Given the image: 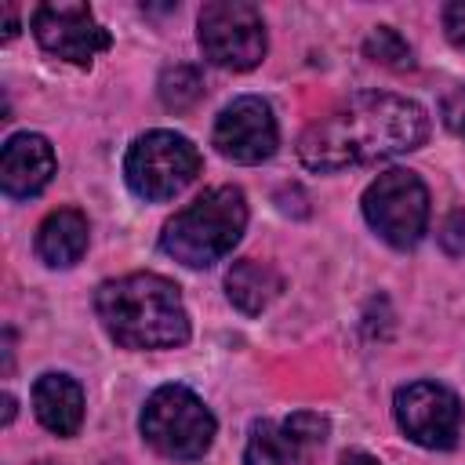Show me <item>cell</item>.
<instances>
[{
	"instance_id": "22",
	"label": "cell",
	"mask_w": 465,
	"mask_h": 465,
	"mask_svg": "<svg viewBox=\"0 0 465 465\" xmlns=\"http://www.w3.org/2000/svg\"><path fill=\"white\" fill-rule=\"evenodd\" d=\"M341 465H381V461L371 458V454H363V450H349V454L341 458Z\"/></svg>"
},
{
	"instance_id": "9",
	"label": "cell",
	"mask_w": 465,
	"mask_h": 465,
	"mask_svg": "<svg viewBox=\"0 0 465 465\" xmlns=\"http://www.w3.org/2000/svg\"><path fill=\"white\" fill-rule=\"evenodd\" d=\"M33 36L47 54L65 58L73 65H91V58L113 44L109 29L94 22L87 4H65V0H51L33 11Z\"/></svg>"
},
{
	"instance_id": "4",
	"label": "cell",
	"mask_w": 465,
	"mask_h": 465,
	"mask_svg": "<svg viewBox=\"0 0 465 465\" xmlns=\"http://www.w3.org/2000/svg\"><path fill=\"white\" fill-rule=\"evenodd\" d=\"M214 414L185 385H160L142 407L145 443L171 461H196L214 443Z\"/></svg>"
},
{
	"instance_id": "8",
	"label": "cell",
	"mask_w": 465,
	"mask_h": 465,
	"mask_svg": "<svg viewBox=\"0 0 465 465\" xmlns=\"http://www.w3.org/2000/svg\"><path fill=\"white\" fill-rule=\"evenodd\" d=\"M396 421L418 447L450 450L461 432V403L440 381H414L396 392Z\"/></svg>"
},
{
	"instance_id": "20",
	"label": "cell",
	"mask_w": 465,
	"mask_h": 465,
	"mask_svg": "<svg viewBox=\"0 0 465 465\" xmlns=\"http://www.w3.org/2000/svg\"><path fill=\"white\" fill-rule=\"evenodd\" d=\"M443 29H447L450 44L465 51V0H454L443 7Z\"/></svg>"
},
{
	"instance_id": "7",
	"label": "cell",
	"mask_w": 465,
	"mask_h": 465,
	"mask_svg": "<svg viewBox=\"0 0 465 465\" xmlns=\"http://www.w3.org/2000/svg\"><path fill=\"white\" fill-rule=\"evenodd\" d=\"M200 47L207 62L243 73L265 58V22L247 0H214L200 11Z\"/></svg>"
},
{
	"instance_id": "12",
	"label": "cell",
	"mask_w": 465,
	"mask_h": 465,
	"mask_svg": "<svg viewBox=\"0 0 465 465\" xmlns=\"http://www.w3.org/2000/svg\"><path fill=\"white\" fill-rule=\"evenodd\" d=\"M51 174H54V149L44 134L22 131V134H11L4 142L0 185L11 200H29V196L44 193Z\"/></svg>"
},
{
	"instance_id": "3",
	"label": "cell",
	"mask_w": 465,
	"mask_h": 465,
	"mask_svg": "<svg viewBox=\"0 0 465 465\" xmlns=\"http://www.w3.org/2000/svg\"><path fill=\"white\" fill-rule=\"evenodd\" d=\"M247 225V200L236 185H214L182 207L160 232L163 254L189 269H207L222 262L243 236Z\"/></svg>"
},
{
	"instance_id": "24",
	"label": "cell",
	"mask_w": 465,
	"mask_h": 465,
	"mask_svg": "<svg viewBox=\"0 0 465 465\" xmlns=\"http://www.w3.org/2000/svg\"><path fill=\"white\" fill-rule=\"evenodd\" d=\"M40 465H51V461H40Z\"/></svg>"
},
{
	"instance_id": "17",
	"label": "cell",
	"mask_w": 465,
	"mask_h": 465,
	"mask_svg": "<svg viewBox=\"0 0 465 465\" xmlns=\"http://www.w3.org/2000/svg\"><path fill=\"white\" fill-rule=\"evenodd\" d=\"M363 54H367L371 62L385 65V69H396V73H403V69L414 65V51H411V44H407L396 29H389V25H378V29L367 36Z\"/></svg>"
},
{
	"instance_id": "5",
	"label": "cell",
	"mask_w": 465,
	"mask_h": 465,
	"mask_svg": "<svg viewBox=\"0 0 465 465\" xmlns=\"http://www.w3.org/2000/svg\"><path fill=\"white\" fill-rule=\"evenodd\" d=\"M203 160L196 153V145L185 134L174 131H149L142 138H134V145L127 149L124 160V174L127 185L134 189V196L142 200H171L182 189H189L200 174Z\"/></svg>"
},
{
	"instance_id": "21",
	"label": "cell",
	"mask_w": 465,
	"mask_h": 465,
	"mask_svg": "<svg viewBox=\"0 0 465 465\" xmlns=\"http://www.w3.org/2000/svg\"><path fill=\"white\" fill-rule=\"evenodd\" d=\"M18 33V18H15V7L4 4V40H11Z\"/></svg>"
},
{
	"instance_id": "10",
	"label": "cell",
	"mask_w": 465,
	"mask_h": 465,
	"mask_svg": "<svg viewBox=\"0 0 465 465\" xmlns=\"http://www.w3.org/2000/svg\"><path fill=\"white\" fill-rule=\"evenodd\" d=\"M214 149L232 163H262L276 153L280 131L265 98L240 94L214 120Z\"/></svg>"
},
{
	"instance_id": "1",
	"label": "cell",
	"mask_w": 465,
	"mask_h": 465,
	"mask_svg": "<svg viewBox=\"0 0 465 465\" xmlns=\"http://www.w3.org/2000/svg\"><path fill=\"white\" fill-rule=\"evenodd\" d=\"M429 138V116L400 94H352L345 105L309 124L298 138V156L309 171H345L418 149Z\"/></svg>"
},
{
	"instance_id": "14",
	"label": "cell",
	"mask_w": 465,
	"mask_h": 465,
	"mask_svg": "<svg viewBox=\"0 0 465 465\" xmlns=\"http://www.w3.org/2000/svg\"><path fill=\"white\" fill-rule=\"evenodd\" d=\"M87 251V218L73 207L51 211L36 229V254L51 269H69Z\"/></svg>"
},
{
	"instance_id": "23",
	"label": "cell",
	"mask_w": 465,
	"mask_h": 465,
	"mask_svg": "<svg viewBox=\"0 0 465 465\" xmlns=\"http://www.w3.org/2000/svg\"><path fill=\"white\" fill-rule=\"evenodd\" d=\"M11 418H15V400L4 396V421H11Z\"/></svg>"
},
{
	"instance_id": "18",
	"label": "cell",
	"mask_w": 465,
	"mask_h": 465,
	"mask_svg": "<svg viewBox=\"0 0 465 465\" xmlns=\"http://www.w3.org/2000/svg\"><path fill=\"white\" fill-rule=\"evenodd\" d=\"M440 243H443L447 254L465 258V207L454 211V214L443 222V229H440Z\"/></svg>"
},
{
	"instance_id": "19",
	"label": "cell",
	"mask_w": 465,
	"mask_h": 465,
	"mask_svg": "<svg viewBox=\"0 0 465 465\" xmlns=\"http://www.w3.org/2000/svg\"><path fill=\"white\" fill-rule=\"evenodd\" d=\"M443 124L465 138V84H458L447 98H443Z\"/></svg>"
},
{
	"instance_id": "15",
	"label": "cell",
	"mask_w": 465,
	"mask_h": 465,
	"mask_svg": "<svg viewBox=\"0 0 465 465\" xmlns=\"http://www.w3.org/2000/svg\"><path fill=\"white\" fill-rule=\"evenodd\" d=\"M283 291V276L269 265V262H254V258H243L229 269L225 276V294L229 302L247 312V316H258L276 294Z\"/></svg>"
},
{
	"instance_id": "2",
	"label": "cell",
	"mask_w": 465,
	"mask_h": 465,
	"mask_svg": "<svg viewBox=\"0 0 465 465\" xmlns=\"http://www.w3.org/2000/svg\"><path fill=\"white\" fill-rule=\"evenodd\" d=\"M105 334L124 349H174L189 341V312L178 283L156 272L105 280L94 294Z\"/></svg>"
},
{
	"instance_id": "13",
	"label": "cell",
	"mask_w": 465,
	"mask_h": 465,
	"mask_svg": "<svg viewBox=\"0 0 465 465\" xmlns=\"http://www.w3.org/2000/svg\"><path fill=\"white\" fill-rule=\"evenodd\" d=\"M33 411L54 436H76L84 425V389L69 374H40L33 385Z\"/></svg>"
},
{
	"instance_id": "6",
	"label": "cell",
	"mask_w": 465,
	"mask_h": 465,
	"mask_svg": "<svg viewBox=\"0 0 465 465\" xmlns=\"http://www.w3.org/2000/svg\"><path fill=\"white\" fill-rule=\"evenodd\" d=\"M367 225L392 247L407 251L425 236L429 225V189L414 171L392 167L378 174L363 193Z\"/></svg>"
},
{
	"instance_id": "11",
	"label": "cell",
	"mask_w": 465,
	"mask_h": 465,
	"mask_svg": "<svg viewBox=\"0 0 465 465\" xmlns=\"http://www.w3.org/2000/svg\"><path fill=\"white\" fill-rule=\"evenodd\" d=\"M323 440L327 421L309 411H298L283 421H254L243 465H309L312 450H320Z\"/></svg>"
},
{
	"instance_id": "16",
	"label": "cell",
	"mask_w": 465,
	"mask_h": 465,
	"mask_svg": "<svg viewBox=\"0 0 465 465\" xmlns=\"http://www.w3.org/2000/svg\"><path fill=\"white\" fill-rule=\"evenodd\" d=\"M160 98L174 113L193 109L203 98V76H200V69H193V65H171V69H163V76H160Z\"/></svg>"
}]
</instances>
